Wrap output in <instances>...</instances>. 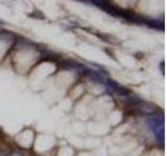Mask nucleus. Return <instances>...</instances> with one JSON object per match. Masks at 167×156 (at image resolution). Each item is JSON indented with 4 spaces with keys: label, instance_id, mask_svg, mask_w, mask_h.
<instances>
[{
    "label": "nucleus",
    "instance_id": "1",
    "mask_svg": "<svg viewBox=\"0 0 167 156\" xmlns=\"http://www.w3.org/2000/svg\"><path fill=\"white\" fill-rule=\"evenodd\" d=\"M139 110L142 113H144V115H153V113H155L156 108L153 105H150V104L143 103L139 106Z\"/></svg>",
    "mask_w": 167,
    "mask_h": 156
},
{
    "label": "nucleus",
    "instance_id": "2",
    "mask_svg": "<svg viewBox=\"0 0 167 156\" xmlns=\"http://www.w3.org/2000/svg\"><path fill=\"white\" fill-rule=\"evenodd\" d=\"M12 156H21V155H19V154H16V153H15V154H13Z\"/></svg>",
    "mask_w": 167,
    "mask_h": 156
}]
</instances>
